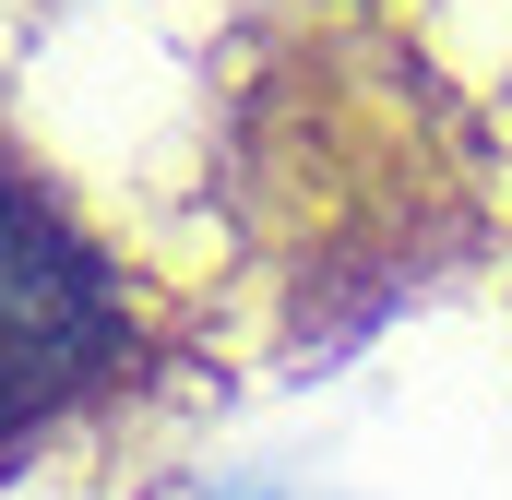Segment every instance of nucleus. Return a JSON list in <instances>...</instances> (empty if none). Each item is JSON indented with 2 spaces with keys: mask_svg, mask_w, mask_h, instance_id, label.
<instances>
[{
  "mask_svg": "<svg viewBox=\"0 0 512 500\" xmlns=\"http://www.w3.org/2000/svg\"><path fill=\"white\" fill-rule=\"evenodd\" d=\"M143 370H155V286L36 155L0 143V465H24Z\"/></svg>",
  "mask_w": 512,
  "mask_h": 500,
  "instance_id": "obj_1",
  "label": "nucleus"
}]
</instances>
